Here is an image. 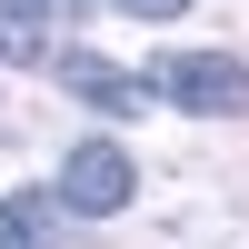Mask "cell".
I'll return each mask as SVG.
<instances>
[{"mask_svg":"<svg viewBox=\"0 0 249 249\" xmlns=\"http://www.w3.org/2000/svg\"><path fill=\"white\" fill-rule=\"evenodd\" d=\"M160 100H179V110H249V60H230V50H179L170 70H160Z\"/></svg>","mask_w":249,"mask_h":249,"instance_id":"1","label":"cell"},{"mask_svg":"<svg viewBox=\"0 0 249 249\" xmlns=\"http://www.w3.org/2000/svg\"><path fill=\"white\" fill-rule=\"evenodd\" d=\"M130 199V150L120 140H80L60 170V210H120Z\"/></svg>","mask_w":249,"mask_h":249,"instance_id":"2","label":"cell"},{"mask_svg":"<svg viewBox=\"0 0 249 249\" xmlns=\"http://www.w3.org/2000/svg\"><path fill=\"white\" fill-rule=\"evenodd\" d=\"M60 80H70V90L80 100H100V110H110V120H140V110H150V80H130V70H110V60H90V50H60Z\"/></svg>","mask_w":249,"mask_h":249,"instance_id":"3","label":"cell"},{"mask_svg":"<svg viewBox=\"0 0 249 249\" xmlns=\"http://www.w3.org/2000/svg\"><path fill=\"white\" fill-rule=\"evenodd\" d=\"M0 249H60V199L50 190H10L0 199Z\"/></svg>","mask_w":249,"mask_h":249,"instance_id":"4","label":"cell"},{"mask_svg":"<svg viewBox=\"0 0 249 249\" xmlns=\"http://www.w3.org/2000/svg\"><path fill=\"white\" fill-rule=\"evenodd\" d=\"M60 30V0H0V60H40Z\"/></svg>","mask_w":249,"mask_h":249,"instance_id":"5","label":"cell"},{"mask_svg":"<svg viewBox=\"0 0 249 249\" xmlns=\"http://www.w3.org/2000/svg\"><path fill=\"white\" fill-rule=\"evenodd\" d=\"M120 10H140V20H179L190 0H120Z\"/></svg>","mask_w":249,"mask_h":249,"instance_id":"6","label":"cell"}]
</instances>
